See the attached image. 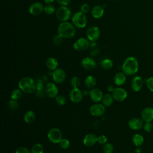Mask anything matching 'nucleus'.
<instances>
[{
	"label": "nucleus",
	"instance_id": "1",
	"mask_svg": "<svg viewBox=\"0 0 153 153\" xmlns=\"http://www.w3.org/2000/svg\"><path fill=\"white\" fill-rule=\"evenodd\" d=\"M138 69V62L137 59L133 56L126 58L122 65V71L126 75H134L137 72Z\"/></svg>",
	"mask_w": 153,
	"mask_h": 153
},
{
	"label": "nucleus",
	"instance_id": "2",
	"mask_svg": "<svg viewBox=\"0 0 153 153\" xmlns=\"http://www.w3.org/2000/svg\"><path fill=\"white\" fill-rule=\"evenodd\" d=\"M75 32L74 25L68 22H62L57 28L58 35L63 38L71 39L75 36Z\"/></svg>",
	"mask_w": 153,
	"mask_h": 153
},
{
	"label": "nucleus",
	"instance_id": "3",
	"mask_svg": "<svg viewBox=\"0 0 153 153\" xmlns=\"http://www.w3.org/2000/svg\"><path fill=\"white\" fill-rule=\"evenodd\" d=\"M36 83L34 79L30 76H25L20 79L18 83L19 88L25 93H32L34 91Z\"/></svg>",
	"mask_w": 153,
	"mask_h": 153
},
{
	"label": "nucleus",
	"instance_id": "4",
	"mask_svg": "<svg viewBox=\"0 0 153 153\" xmlns=\"http://www.w3.org/2000/svg\"><path fill=\"white\" fill-rule=\"evenodd\" d=\"M72 22L74 26L77 28H84L87 25V19L84 13L81 11H77L73 14Z\"/></svg>",
	"mask_w": 153,
	"mask_h": 153
},
{
	"label": "nucleus",
	"instance_id": "5",
	"mask_svg": "<svg viewBox=\"0 0 153 153\" xmlns=\"http://www.w3.org/2000/svg\"><path fill=\"white\" fill-rule=\"evenodd\" d=\"M71 16V11L67 6H60L56 11V17L61 22H67Z\"/></svg>",
	"mask_w": 153,
	"mask_h": 153
},
{
	"label": "nucleus",
	"instance_id": "6",
	"mask_svg": "<svg viewBox=\"0 0 153 153\" xmlns=\"http://www.w3.org/2000/svg\"><path fill=\"white\" fill-rule=\"evenodd\" d=\"M48 139L53 143H59L62 140V133L57 128L54 127L49 130L47 133Z\"/></svg>",
	"mask_w": 153,
	"mask_h": 153
},
{
	"label": "nucleus",
	"instance_id": "7",
	"mask_svg": "<svg viewBox=\"0 0 153 153\" xmlns=\"http://www.w3.org/2000/svg\"><path fill=\"white\" fill-rule=\"evenodd\" d=\"M106 107L100 103H94L93 104L89 109V112L92 116L98 117L103 115L106 110Z\"/></svg>",
	"mask_w": 153,
	"mask_h": 153
},
{
	"label": "nucleus",
	"instance_id": "8",
	"mask_svg": "<svg viewBox=\"0 0 153 153\" xmlns=\"http://www.w3.org/2000/svg\"><path fill=\"white\" fill-rule=\"evenodd\" d=\"M100 35V29L96 26H91L89 27L86 31L87 38L91 42H95L97 41L99 38Z\"/></svg>",
	"mask_w": 153,
	"mask_h": 153
},
{
	"label": "nucleus",
	"instance_id": "9",
	"mask_svg": "<svg viewBox=\"0 0 153 153\" xmlns=\"http://www.w3.org/2000/svg\"><path fill=\"white\" fill-rule=\"evenodd\" d=\"M44 91L46 96L51 99L55 98L58 95L59 93V90L56 84L52 82H48L45 85Z\"/></svg>",
	"mask_w": 153,
	"mask_h": 153
},
{
	"label": "nucleus",
	"instance_id": "10",
	"mask_svg": "<svg viewBox=\"0 0 153 153\" xmlns=\"http://www.w3.org/2000/svg\"><path fill=\"white\" fill-rule=\"evenodd\" d=\"M83 93L79 88H72L69 93V97L71 101L75 103L81 102L83 99Z\"/></svg>",
	"mask_w": 153,
	"mask_h": 153
},
{
	"label": "nucleus",
	"instance_id": "11",
	"mask_svg": "<svg viewBox=\"0 0 153 153\" xmlns=\"http://www.w3.org/2000/svg\"><path fill=\"white\" fill-rule=\"evenodd\" d=\"M66 72L62 68H57L53 71L52 78L54 82L56 84H61L66 79Z\"/></svg>",
	"mask_w": 153,
	"mask_h": 153
},
{
	"label": "nucleus",
	"instance_id": "12",
	"mask_svg": "<svg viewBox=\"0 0 153 153\" xmlns=\"http://www.w3.org/2000/svg\"><path fill=\"white\" fill-rule=\"evenodd\" d=\"M73 46L74 49L76 51H84L90 46L89 40L85 38H80L74 42Z\"/></svg>",
	"mask_w": 153,
	"mask_h": 153
},
{
	"label": "nucleus",
	"instance_id": "13",
	"mask_svg": "<svg viewBox=\"0 0 153 153\" xmlns=\"http://www.w3.org/2000/svg\"><path fill=\"white\" fill-rule=\"evenodd\" d=\"M112 95L114 100L122 102L124 101L127 97V91L121 87H116L112 93Z\"/></svg>",
	"mask_w": 153,
	"mask_h": 153
},
{
	"label": "nucleus",
	"instance_id": "14",
	"mask_svg": "<svg viewBox=\"0 0 153 153\" xmlns=\"http://www.w3.org/2000/svg\"><path fill=\"white\" fill-rule=\"evenodd\" d=\"M89 96L90 99L94 103H99L102 101L103 94L102 90L98 88H91L90 91Z\"/></svg>",
	"mask_w": 153,
	"mask_h": 153
},
{
	"label": "nucleus",
	"instance_id": "15",
	"mask_svg": "<svg viewBox=\"0 0 153 153\" xmlns=\"http://www.w3.org/2000/svg\"><path fill=\"white\" fill-rule=\"evenodd\" d=\"M143 121L142 118L133 117L128 121V126L130 128L133 130H138L143 128Z\"/></svg>",
	"mask_w": 153,
	"mask_h": 153
},
{
	"label": "nucleus",
	"instance_id": "16",
	"mask_svg": "<svg viewBox=\"0 0 153 153\" xmlns=\"http://www.w3.org/2000/svg\"><path fill=\"white\" fill-rule=\"evenodd\" d=\"M44 6L39 2H36L32 4L29 8V13L32 16H38L44 11Z\"/></svg>",
	"mask_w": 153,
	"mask_h": 153
},
{
	"label": "nucleus",
	"instance_id": "17",
	"mask_svg": "<svg viewBox=\"0 0 153 153\" xmlns=\"http://www.w3.org/2000/svg\"><path fill=\"white\" fill-rule=\"evenodd\" d=\"M97 137L94 133L87 134L83 139V144L87 147L93 146L97 143Z\"/></svg>",
	"mask_w": 153,
	"mask_h": 153
},
{
	"label": "nucleus",
	"instance_id": "18",
	"mask_svg": "<svg viewBox=\"0 0 153 153\" xmlns=\"http://www.w3.org/2000/svg\"><path fill=\"white\" fill-rule=\"evenodd\" d=\"M82 66L86 70H93L96 67V62L90 57H85L81 61Z\"/></svg>",
	"mask_w": 153,
	"mask_h": 153
},
{
	"label": "nucleus",
	"instance_id": "19",
	"mask_svg": "<svg viewBox=\"0 0 153 153\" xmlns=\"http://www.w3.org/2000/svg\"><path fill=\"white\" fill-rule=\"evenodd\" d=\"M141 118L145 122H151L153 120V108L147 107L141 112Z\"/></svg>",
	"mask_w": 153,
	"mask_h": 153
},
{
	"label": "nucleus",
	"instance_id": "20",
	"mask_svg": "<svg viewBox=\"0 0 153 153\" xmlns=\"http://www.w3.org/2000/svg\"><path fill=\"white\" fill-rule=\"evenodd\" d=\"M143 85V79L139 76H135L131 82V87L134 91H139Z\"/></svg>",
	"mask_w": 153,
	"mask_h": 153
},
{
	"label": "nucleus",
	"instance_id": "21",
	"mask_svg": "<svg viewBox=\"0 0 153 153\" xmlns=\"http://www.w3.org/2000/svg\"><path fill=\"white\" fill-rule=\"evenodd\" d=\"M126 81V75L124 72H118L114 77V83L118 85L121 86L125 84Z\"/></svg>",
	"mask_w": 153,
	"mask_h": 153
},
{
	"label": "nucleus",
	"instance_id": "22",
	"mask_svg": "<svg viewBox=\"0 0 153 153\" xmlns=\"http://www.w3.org/2000/svg\"><path fill=\"white\" fill-rule=\"evenodd\" d=\"M104 13V9L102 6L100 5H95L91 10V16L95 19H99L102 17Z\"/></svg>",
	"mask_w": 153,
	"mask_h": 153
},
{
	"label": "nucleus",
	"instance_id": "23",
	"mask_svg": "<svg viewBox=\"0 0 153 153\" xmlns=\"http://www.w3.org/2000/svg\"><path fill=\"white\" fill-rule=\"evenodd\" d=\"M58 65H59V63L57 60L53 57H50L49 58H48L46 60L45 62V66L50 71H54L55 69H56L57 68H58Z\"/></svg>",
	"mask_w": 153,
	"mask_h": 153
},
{
	"label": "nucleus",
	"instance_id": "24",
	"mask_svg": "<svg viewBox=\"0 0 153 153\" xmlns=\"http://www.w3.org/2000/svg\"><path fill=\"white\" fill-rule=\"evenodd\" d=\"M97 84L96 78L93 75H88L84 79V84L87 88H93Z\"/></svg>",
	"mask_w": 153,
	"mask_h": 153
},
{
	"label": "nucleus",
	"instance_id": "25",
	"mask_svg": "<svg viewBox=\"0 0 153 153\" xmlns=\"http://www.w3.org/2000/svg\"><path fill=\"white\" fill-rule=\"evenodd\" d=\"M36 118V115L35 112L32 110L27 111L24 115H23V120L27 124H31L34 122Z\"/></svg>",
	"mask_w": 153,
	"mask_h": 153
},
{
	"label": "nucleus",
	"instance_id": "26",
	"mask_svg": "<svg viewBox=\"0 0 153 153\" xmlns=\"http://www.w3.org/2000/svg\"><path fill=\"white\" fill-rule=\"evenodd\" d=\"M114 100V99L112 94L106 93L103 95L102 100V104L105 107H109L113 103Z\"/></svg>",
	"mask_w": 153,
	"mask_h": 153
},
{
	"label": "nucleus",
	"instance_id": "27",
	"mask_svg": "<svg viewBox=\"0 0 153 153\" xmlns=\"http://www.w3.org/2000/svg\"><path fill=\"white\" fill-rule=\"evenodd\" d=\"M132 142L136 146L139 147L143 143L144 138L140 134L136 133L132 137Z\"/></svg>",
	"mask_w": 153,
	"mask_h": 153
},
{
	"label": "nucleus",
	"instance_id": "28",
	"mask_svg": "<svg viewBox=\"0 0 153 153\" xmlns=\"http://www.w3.org/2000/svg\"><path fill=\"white\" fill-rule=\"evenodd\" d=\"M22 93L23 91L19 88H14L12 90L10 95V97L11 99L18 100L20 99L22 96Z\"/></svg>",
	"mask_w": 153,
	"mask_h": 153
},
{
	"label": "nucleus",
	"instance_id": "29",
	"mask_svg": "<svg viewBox=\"0 0 153 153\" xmlns=\"http://www.w3.org/2000/svg\"><path fill=\"white\" fill-rule=\"evenodd\" d=\"M31 153H44V148L41 143H37L34 144L30 149Z\"/></svg>",
	"mask_w": 153,
	"mask_h": 153
},
{
	"label": "nucleus",
	"instance_id": "30",
	"mask_svg": "<svg viewBox=\"0 0 153 153\" xmlns=\"http://www.w3.org/2000/svg\"><path fill=\"white\" fill-rule=\"evenodd\" d=\"M101 66L106 70L111 69L113 66V62L110 59H105L100 63Z\"/></svg>",
	"mask_w": 153,
	"mask_h": 153
},
{
	"label": "nucleus",
	"instance_id": "31",
	"mask_svg": "<svg viewBox=\"0 0 153 153\" xmlns=\"http://www.w3.org/2000/svg\"><path fill=\"white\" fill-rule=\"evenodd\" d=\"M81 84L80 79L78 76H73L70 80V85L72 88H79Z\"/></svg>",
	"mask_w": 153,
	"mask_h": 153
},
{
	"label": "nucleus",
	"instance_id": "32",
	"mask_svg": "<svg viewBox=\"0 0 153 153\" xmlns=\"http://www.w3.org/2000/svg\"><path fill=\"white\" fill-rule=\"evenodd\" d=\"M102 149L104 153H112L114 151V146L112 143L106 142L103 145Z\"/></svg>",
	"mask_w": 153,
	"mask_h": 153
},
{
	"label": "nucleus",
	"instance_id": "33",
	"mask_svg": "<svg viewBox=\"0 0 153 153\" xmlns=\"http://www.w3.org/2000/svg\"><path fill=\"white\" fill-rule=\"evenodd\" d=\"M60 148L63 149H67L70 146V142L68 139L65 138H62V140L59 143Z\"/></svg>",
	"mask_w": 153,
	"mask_h": 153
},
{
	"label": "nucleus",
	"instance_id": "34",
	"mask_svg": "<svg viewBox=\"0 0 153 153\" xmlns=\"http://www.w3.org/2000/svg\"><path fill=\"white\" fill-rule=\"evenodd\" d=\"M44 11L45 14L51 15L55 12V8L51 4H47L44 7Z\"/></svg>",
	"mask_w": 153,
	"mask_h": 153
},
{
	"label": "nucleus",
	"instance_id": "35",
	"mask_svg": "<svg viewBox=\"0 0 153 153\" xmlns=\"http://www.w3.org/2000/svg\"><path fill=\"white\" fill-rule=\"evenodd\" d=\"M18 106H19V104H18L17 100L11 99L8 102V107L11 111L16 110L18 108Z\"/></svg>",
	"mask_w": 153,
	"mask_h": 153
},
{
	"label": "nucleus",
	"instance_id": "36",
	"mask_svg": "<svg viewBox=\"0 0 153 153\" xmlns=\"http://www.w3.org/2000/svg\"><path fill=\"white\" fill-rule=\"evenodd\" d=\"M55 100L56 102L59 105H64L66 102V97L62 94H58L56 97H55Z\"/></svg>",
	"mask_w": 153,
	"mask_h": 153
},
{
	"label": "nucleus",
	"instance_id": "37",
	"mask_svg": "<svg viewBox=\"0 0 153 153\" xmlns=\"http://www.w3.org/2000/svg\"><path fill=\"white\" fill-rule=\"evenodd\" d=\"M108 141V139L106 136L104 134H101L97 137V143L100 145H104Z\"/></svg>",
	"mask_w": 153,
	"mask_h": 153
},
{
	"label": "nucleus",
	"instance_id": "38",
	"mask_svg": "<svg viewBox=\"0 0 153 153\" xmlns=\"http://www.w3.org/2000/svg\"><path fill=\"white\" fill-rule=\"evenodd\" d=\"M146 84L149 90L153 92V76L148 78L146 80Z\"/></svg>",
	"mask_w": 153,
	"mask_h": 153
},
{
	"label": "nucleus",
	"instance_id": "39",
	"mask_svg": "<svg viewBox=\"0 0 153 153\" xmlns=\"http://www.w3.org/2000/svg\"><path fill=\"white\" fill-rule=\"evenodd\" d=\"M143 128L145 131L150 132L153 128V126L151 122H145V123L143 124Z\"/></svg>",
	"mask_w": 153,
	"mask_h": 153
},
{
	"label": "nucleus",
	"instance_id": "40",
	"mask_svg": "<svg viewBox=\"0 0 153 153\" xmlns=\"http://www.w3.org/2000/svg\"><path fill=\"white\" fill-rule=\"evenodd\" d=\"M15 153H31L30 150L25 146H20L16 149Z\"/></svg>",
	"mask_w": 153,
	"mask_h": 153
},
{
	"label": "nucleus",
	"instance_id": "41",
	"mask_svg": "<svg viewBox=\"0 0 153 153\" xmlns=\"http://www.w3.org/2000/svg\"><path fill=\"white\" fill-rule=\"evenodd\" d=\"M90 10V7L88 4H83L81 6V11L84 14L87 13Z\"/></svg>",
	"mask_w": 153,
	"mask_h": 153
},
{
	"label": "nucleus",
	"instance_id": "42",
	"mask_svg": "<svg viewBox=\"0 0 153 153\" xmlns=\"http://www.w3.org/2000/svg\"><path fill=\"white\" fill-rule=\"evenodd\" d=\"M35 88L38 91H41L44 90L45 87L44 85V84L41 82H38L37 83H36V85H35Z\"/></svg>",
	"mask_w": 153,
	"mask_h": 153
},
{
	"label": "nucleus",
	"instance_id": "43",
	"mask_svg": "<svg viewBox=\"0 0 153 153\" xmlns=\"http://www.w3.org/2000/svg\"><path fill=\"white\" fill-rule=\"evenodd\" d=\"M62 37L60 36V35H56L54 36V39H53V42L54 43V44L56 45H59L62 43Z\"/></svg>",
	"mask_w": 153,
	"mask_h": 153
},
{
	"label": "nucleus",
	"instance_id": "44",
	"mask_svg": "<svg viewBox=\"0 0 153 153\" xmlns=\"http://www.w3.org/2000/svg\"><path fill=\"white\" fill-rule=\"evenodd\" d=\"M57 3L61 5V6H67L69 5L71 0H56Z\"/></svg>",
	"mask_w": 153,
	"mask_h": 153
},
{
	"label": "nucleus",
	"instance_id": "45",
	"mask_svg": "<svg viewBox=\"0 0 153 153\" xmlns=\"http://www.w3.org/2000/svg\"><path fill=\"white\" fill-rule=\"evenodd\" d=\"M114 89H115V87L112 85H109L107 87V90L109 93H112Z\"/></svg>",
	"mask_w": 153,
	"mask_h": 153
},
{
	"label": "nucleus",
	"instance_id": "46",
	"mask_svg": "<svg viewBox=\"0 0 153 153\" xmlns=\"http://www.w3.org/2000/svg\"><path fill=\"white\" fill-rule=\"evenodd\" d=\"M90 90H88L87 88V89H84V90L82 91L83 95H84V96L89 95V94H90Z\"/></svg>",
	"mask_w": 153,
	"mask_h": 153
},
{
	"label": "nucleus",
	"instance_id": "47",
	"mask_svg": "<svg viewBox=\"0 0 153 153\" xmlns=\"http://www.w3.org/2000/svg\"><path fill=\"white\" fill-rule=\"evenodd\" d=\"M55 0H44V2L47 4H52Z\"/></svg>",
	"mask_w": 153,
	"mask_h": 153
},
{
	"label": "nucleus",
	"instance_id": "48",
	"mask_svg": "<svg viewBox=\"0 0 153 153\" xmlns=\"http://www.w3.org/2000/svg\"><path fill=\"white\" fill-rule=\"evenodd\" d=\"M112 1H117V0H112Z\"/></svg>",
	"mask_w": 153,
	"mask_h": 153
},
{
	"label": "nucleus",
	"instance_id": "49",
	"mask_svg": "<svg viewBox=\"0 0 153 153\" xmlns=\"http://www.w3.org/2000/svg\"><path fill=\"white\" fill-rule=\"evenodd\" d=\"M112 153H117V152H112Z\"/></svg>",
	"mask_w": 153,
	"mask_h": 153
}]
</instances>
